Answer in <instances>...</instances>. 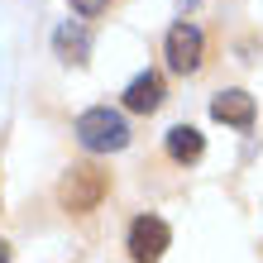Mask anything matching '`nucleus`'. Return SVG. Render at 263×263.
I'll list each match as a JSON object with an SVG mask.
<instances>
[{
  "label": "nucleus",
  "instance_id": "obj_7",
  "mask_svg": "<svg viewBox=\"0 0 263 263\" xmlns=\"http://www.w3.org/2000/svg\"><path fill=\"white\" fill-rule=\"evenodd\" d=\"M167 153H173L177 163H196L201 153H206V139H201L196 125H173L167 129Z\"/></svg>",
  "mask_w": 263,
  "mask_h": 263
},
{
  "label": "nucleus",
  "instance_id": "obj_10",
  "mask_svg": "<svg viewBox=\"0 0 263 263\" xmlns=\"http://www.w3.org/2000/svg\"><path fill=\"white\" fill-rule=\"evenodd\" d=\"M0 263H10V244L5 239H0Z\"/></svg>",
  "mask_w": 263,
  "mask_h": 263
},
{
  "label": "nucleus",
  "instance_id": "obj_6",
  "mask_svg": "<svg viewBox=\"0 0 263 263\" xmlns=\"http://www.w3.org/2000/svg\"><path fill=\"white\" fill-rule=\"evenodd\" d=\"M125 105L134 115H153L163 105V77L158 72H139L134 82H129V91H125Z\"/></svg>",
  "mask_w": 263,
  "mask_h": 263
},
{
  "label": "nucleus",
  "instance_id": "obj_4",
  "mask_svg": "<svg viewBox=\"0 0 263 263\" xmlns=\"http://www.w3.org/2000/svg\"><path fill=\"white\" fill-rule=\"evenodd\" d=\"M201 48H206V39H201L196 24L182 20V24L167 29V67H173V72H182V77L196 72L201 67Z\"/></svg>",
  "mask_w": 263,
  "mask_h": 263
},
{
  "label": "nucleus",
  "instance_id": "obj_5",
  "mask_svg": "<svg viewBox=\"0 0 263 263\" xmlns=\"http://www.w3.org/2000/svg\"><path fill=\"white\" fill-rule=\"evenodd\" d=\"M211 115L220 120V125H235V129H249L254 125V96L249 91H220V96L211 101Z\"/></svg>",
  "mask_w": 263,
  "mask_h": 263
},
{
  "label": "nucleus",
  "instance_id": "obj_2",
  "mask_svg": "<svg viewBox=\"0 0 263 263\" xmlns=\"http://www.w3.org/2000/svg\"><path fill=\"white\" fill-rule=\"evenodd\" d=\"M105 187H110V177H105L101 167H72L63 177V187H58V201H63L67 211H91L105 196Z\"/></svg>",
  "mask_w": 263,
  "mask_h": 263
},
{
  "label": "nucleus",
  "instance_id": "obj_1",
  "mask_svg": "<svg viewBox=\"0 0 263 263\" xmlns=\"http://www.w3.org/2000/svg\"><path fill=\"white\" fill-rule=\"evenodd\" d=\"M77 139H82V148H91V153H115V148L129 144V125L110 105H91V110L77 115Z\"/></svg>",
  "mask_w": 263,
  "mask_h": 263
},
{
  "label": "nucleus",
  "instance_id": "obj_8",
  "mask_svg": "<svg viewBox=\"0 0 263 263\" xmlns=\"http://www.w3.org/2000/svg\"><path fill=\"white\" fill-rule=\"evenodd\" d=\"M53 48L63 63H86V53H91V39H86V29L82 24H63L53 34Z\"/></svg>",
  "mask_w": 263,
  "mask_h": 263
},
{
  "label": "nucleus",
  "instance_id": "obj_11",
  "mask_svg": "<svg viewBox=\"0 0 263 263\" xmlns=\"http://www.w3.org/2000/svg\"><path fill=\"white\" fill-rule=\"evenodd\" d=\"M182 5H196V0H182Z\"/></svg>",
  "mask_w": 263,
  "mask_h": 263
},
{
  "label": "nucleus",
  "instance_id": "obj_3",
  "mask_svg": "<svg viewBox=\"0 0 263 263\" xmlns=\"http://www.w3.org/2000/svg\"><path fill=\"white\" fill-rule=\"evenodd\" d=\"M167 239H173V230H167V220H158V215H139V220L129 225V258L134 263H158Z\"/></svg>",
  "mask_w": 263,
  "mask_h": 263
},
{
  "label": "nucleus",
  "instance_id": "obj_9",
  "mask_svg": "<svg viewBox=\"0 0 263 263\" xmlns=\"http://www.w3.org/2000/svg\"><path fill=\"white\" fill-rule=\"evenodd\" d=\"M67 5H72L77 14H82V20H91V14H101L105 5H110V0H67Z\"/></svg>",
  "mask_w": 263,
  "mask_h": 263
}]
</instances>
